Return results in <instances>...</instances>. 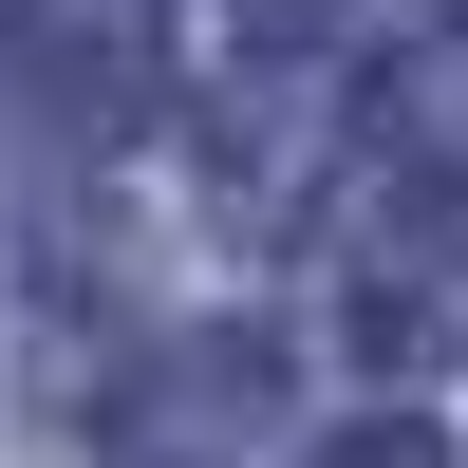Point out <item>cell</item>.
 Wrapping results in <instances>:
<instances>
[]
</instances>
